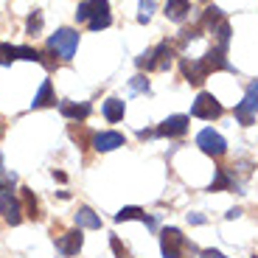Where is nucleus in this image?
I'll return each mask as SVG.
<instances>
[{
  "label": "nucleus",
  "instance_id": "b1692460",
  "mask_svg": "<svg viewBox=\"0 0 258 258\" xmlns=\"http://www.w3.org/2000/svg\"><path fill=\"white\" fill-rule=\"evenodd\" d=\"M17 59H28V62H42V53L34 51V48L20 45V48H17Z\"/></svg>",
  "mask_w": 258,
  "mask_h": 258
},
{
  "label": "nucleus",
  "instance_id": "412c9836",
  "mask_svg": "<svg viewBox=\"0 0 258 258\" xmlns=\"http://www.w3.org/2000/svg\"><path fill=\"white\" fill-rule=\"evenodd\" d=\"M23 202H26V216H31V219H39V205H37V197H34V191L23 188Z\"/></svg>",
  "mask_w": 258,
  "mask_h": 258
},
{
  "label": "nucleus",
  "instance_id": "5701e85b",
  "mask_svg": "<svg viewBox=\"0 0 258 258\" xmlns=\"http://www.w3.org/2000/svg\"><path fill=\"white\" fill-rule=\"evenodd\" d=\"M225 188H233V180L227 177L225 168H219V171H216V180L211 182V191H225Z\"/></svg>",
  "mask_w": 258,
  "mask_h": 258
},
{
  "label": "nucleus",
  "instance_id": "0eeeda50",
  "mask_svg": "<svg viewBox=\"0 0 258 258\" xmlns=\"http://www.w3.org/2000/svg\"><path fill=\"white\" fill-rule=\"evenodd\" d=\"M191 115L194 118H205V121H213V118L222 115V104L216 101L211 93H200L197 101H194V107H191Z\"/></svg>",
  "mask_w": 258,
  "mask_h": 258
},
{
  "label": "nucleus",
  "instance_id": "393cba45",
  "mask_svg": "<svg viewBox=\"0 0 258 258\" xmlns=\"http://www.w3.org/2000/svg\"><path fill=\"white\" fill-rule=\"evenodd\" d=\"M152 14H155V0H141V14H138V20H141V23H149Z\"/></svg>",
  "mask_w": 258,
  "mask_h": 258
},
{
  "label": "nucleus",
  "instance_id": "6ab92c4d",
  "mask_svg": "<svg viewBox=\"0 0 258 258\" xmlns=\"http://www.w3.org/2000/svg\"><path fill=\"white\" fill-rule=\"evenodd\" d=\"M76 225H79V227H87V230H98V227H101V219H98L90 208H79Z\"/></svg>",
  "mask_w": 258,
  "mask_h": 258
},
{
  "label": "nucleus",
  "instance_id": "c756f323",
  "mask_svg": "<svg viewBox=\"0 0 258 258\" xmlns=\"http://www.w3.org/2000/svg\"><path fill=\"white\" fill-rule=\"evenodd\" d=\"M0 191H6V185H3V182H0Z\"/></svg>",
  "mask_w": 258,
  "mask_h": 258
},
{
  "label": "nucleus",
  "instance_id": "20e7f679",
  "mask_svg": "<svg viewBox=\"0 0 258 258\" xmlns=\"http://www.w3.org/2000/svg\"><path fill=\"white\" fill-rule=\"evenodd\" d=\"M255 112H258V82H252L244 93V101L236 104V121L250 126L255 121Z\"/></svg>",
  "mask_w": 258,
  "mask_h": 258
},
{
  "label": "nucleus",
  "instance_id": "39448f33",
  "mask_svg": "<svg viewBox=\"0 0 258 258\" xmlns=\"http://www.w3.org/2000/svg\"><path fill=\"white\" fill-rule=\"evenodd\" d=\"M160 250L163 258H182V250H185V239L177 227H166L160 233Z\"/></svg>",
  "mask_w": 258,
  "mask_h": 258
},
{
  "label": "nucleus",
  "instance_id": "c85d7f7f",
  "mask_svg": "<svg viewBox=\"0 0 258 258\" xmlns=\"http://www.w3.org/2000/svg\"><path fill=\"white\" fill-rule=\"evenodd\" d=\"M188 222H194V225H202V222H205V216H200V213H191V216H188Z\"/></svg>",
  "mask_w": 258,
  "mask_h": 258
},
{
  "label": "nucleus",
  "instance_id": "f8f14e48",
  "mask_svg": "<svg viewBox=\"0 0 258 258\" xmlns=\"http://www.w3.org/2000/svg\"><path fill=\"white\" fill-rule=\"evenodd\" d=\"M93 146H96V152H112V149L123 146V135L121 132H98L93 138Z\"/></svg>",
  "mask_w": 258,
  "mask_h": 258
},
{
  "label": "nucleus",
  "instance_id": "bb28decb",
  "mask_svg": "<svg viewBox=\"0 0 258 258\" xmlns=\"http://www.w3.org/2000/svg\"><path fill=\"white\" fill-rule=\"evenodd\" d=\"M129 87H132V93H149V82L143 76H135L129 82Z\"/></svg>",
  "mask_w": 258,
  "mask_h": 258
},
{
  "label": "nucleus",
  "instance_id": "9b49d317",
  "mask_svg": "<svg viewBox=\"0 0 258 258\" xmlns=\"http://www.w3.org/2000/svg\"><path fill=\"white\" fill-rule=\"evenodd\" d=\"M185 129H188V118H185V115H171V118H166V121L160 123L157 135L180 138V135H185Z\"/></svg>",
  "mask_w": 258,
  "mask_h": 258
},
{
  "label": "nucleus",
  "instance_id": "4be33fe9",
  "mask_svg": "<svg viewBox=\"0 0 258 258\" xmlns=\"http://www.w3.org/2000/svg\"><path fill=\"white\" fill-rule=\"evenodd\" d=\"M17 48L20 45H12V42H0V64H12L17 59Z\"/></svg>",
  "mask_w": 258,
  "mask_h": 258
},
{
  "label": "nucleus",
  "instance_id": "4468645a",
  "mask_svg": "<svg viewBox=\"0 0 258 258\" xmlns=\"http://www.w3.org/2000/svg\"><path fill=\"white\" fill-rule=\"evenodd\" d=\"M59 112L64 118H73V121H84L90 115V104H73V101H62L59 104Z\"/></svg>",
  "mask_w": 258,
  "mask_h": 258
},
{
  "label": "nucleus",
  "instance_id": "dca6fc26",
  "mask_svg": "<svg viewBox=\"0 0 258 258\" xmlns=\"http://www.w3.org/2000/svg\"><path fill=\"white\" fill-rule=\"evenodd\" d=\"M180 64H182V73H185V79H188L191 84H202V82H205V76H208V73L202 71V64H200V62H191V59H182Z\"/></svg>",
  "mask_w": 258,
  "mask_h": 258
},
{
  "label": "nucleus",
  "instance_id": "1a4fd4ad",
  "mask_svg": "<svg viewBox=\"0 0 258 258\" xmlns=\"http://www.w3.org/2000/svg\"><path fill=\"white\" fill-rule=\"evenodd\" d=\"M82 244H84L82 227H76V230H68L64 236H59V241H56V250L62 252V255H76V252L82 250Z\"/></svg>",
  "mask_w": 258,
  "mask_h": 258
},
{
  "label": "nucleus",
  "instance_id": "6e6552de",
  "mask_svg": "<svg viewBox=\"0 0 258 258\" xmlns=\"http://www.w3.org/2000/svg\"><path fill=\"white\" fill-rule=\"evenodd\" d=\"M0 216H3L9 225H20V222H23V208H20V202L14 200L12 191L0 194Z\"/></svg>",
  "mask_w": 258,
  "mask_h": 258
},
{
  "label": "nucleus",
  "instance_id": "aec40b11",
  "mask_svg": "<svg viewBox=\"0 0 258 258\" xmlns=\"http://www.w3.org/2000/svg\"><path fill=\"white\" fill-rule=\"evenodd\" d=\"M26 34H28V37H39V34H42V12H37V9H34V12L28 14Z\"/></svg>",
  "mask_w": 258,
  "mask_h": 258
},
{
  "label": "nucleus",
  "instance_id": "2eb2a0df",
  "mask_svg": "<svg viewBox=\"0 0 258 258\" xmlns=\"http://www.w3.org/2000/svg\"><path fill=\"white\" fill-rule=\"evenodd\" d=\"M53 101H56V98H53V84H51V79H45V82L39 84V93L34 96L31 107L34 110H42V107H51Z\"/></svg>",
  "mask_w": 258,
  "mask_h": 258
},
{
  "label": "nucleus",
  "instance_id": "7c9ffc66",
  "mask_svg": "<svg viewBox=\"0 0 258 258\" xmlns=\"http://www.w3.org/2000/svg\"><path fill=\"white\" fill-rule=\"evenodd\" d=\"M255 258H258V255H255Z\"/></svg>",
  "mask_w": 258,
  "mask_h": 258
},
{
  "label": "nucleus",
  "instance_id": "423d86ee",
  "mask_svg": "<svg viewBox=\"0 0 258 258\" xmlns=\"http://www.w3.org/2000/svg\"><path fill=\"white\" fill-rule=\"evenodd\" d=\"M197 146H200L205 155H211V157H222L227 152L225 138H222L219 132H213V129H202L200 135H197Z\"/></svg>",
  "mask_w": 258,
  "mask_h": 258
},
{
  "label": "nucleus",
  "instance_id": "cd10ccee",
  "mask_svg": "<svg viewBox=\"0 0 258 258\" xmlns=\"http://www.w3.org/2000/svg\"><path fill=\"white\" fill-rule=\"evenodd\" d=\"M200 255H202V258H227L225 252H219V250H202Z\"/></svg>",
  "mask_w": 258,
  "mask_h": 258
},
{
  "label": "nucleus",
  "instance_id": "9d476101",
  "mask_svg": "<svg viewBox=\"0 0 258 258\" xmlns=\"http://www.w3.org/2000/svg\"><path fill=\"white\" fill-rule=\"evenodd\" d=\"M200 64H202V71L205 73H211V71H230V64H227L222 48H211V51L200 59Z\"/></svg>",
  "mask_w": 258,
  "mask_h": 258
},
{
  "label": "nucleus",
  "instance_id": "f3484780",
  "mask_svg": "<svg viewBox=\"0 0 258 258\" xmlns=\"http://www.w3.org/2000/svg\"><path fill=\"white\" fill-rule=\"evenodd\" d=\"M104 118L110 123H118L123 118V101L121 98H107L104 101Z\"/></svg>",
  "mask_w": 258,
  "mask_h": 258
},
{
  "label": "nucleus",
  "instance_id": "f257e3e1",
  "mask_svg": "<svg viewBox=\"0 0 258 258\" xmlns=\"http://www.w3.org/2000/svg\"><path fill=\"white\" fill-rule=\"evenodd\" d=\"M76 20L79 23H87L90 31H101L112 23L110 17V3L107 0H82L76 9Z\"/></svg>",
  "mask_w": 258,
  "mask_h": 258
},
{
  "label": "nucleus",
  "instance_id": "a878e982",
  "mask_svg": "<svg viewBox=\"0 0 258 258\" xmlns=\"http://www.w3.org/2000/svg\"><path fill=\"white\" fill-rule=\"evenodd\" d=\"M110 247H112V252H115V258H132V252L121 244V239H118V236H112V239H110Z\"/></svg>",
  "mask_w": 258,
  "mask_h": 258
},
{
  "label": "nucleus",
  "instance_id": "f03ea898",
  "mask_svg": "<svg viewBox=\"0 0 258 258\" xmlns=\"http://www.w3.org/2000/svg\"><path fill=\"white\" fill-rule=\"evenodd\" d=\"M48 48L62 59H73V53H76V48H79V31H73V28H59V31L48 39Z\"/></svg>",
  "mask_w": 258,
  "mask_h": 258
},
{
  "label": "nucleus",
  "instance_id": "ddd939ff",
  "mask_svg": "<svg viewBox=\"0 0 258 258\" xmlns=\"http://www.w3.org/2000/svg\"><path fill=\"white\" fill-rule=\"evenodd\" d=\"M191 12V3L188 0H166V17L174 20V23H182Z\"/></svg>",
  "mask_w": 258,
  "mask_h": 258
},
{
  "label": "nucleus",
  "instance_id": "7ed1b4c3",
  "mask_svg": "<svg viewBox=\"0 0 258 258\" xmlns=\"http://www.w3.org/2000/svg\"><path fill=\"white\" fill-rule=\"evenodd\" d=\"M171 53H174V48L168 45V42H160V45H155L152 51H146L138 59V68H146V71H166L168 64H171Z\"/></svg>",
  "mask_w": 258,
  "mask_h": 258
},
{
  "label": "nucleus",
  "instance_id": "a211bd4d",
  "mask_svg": "<svg viewBox=\"0 0 258 258\" xmlns=\"http://www.w3.org/2000/svg\"><path fill=\"white\" fill-rule=\"evenodd\" d=\"M129 219H141V222H146L149 227H155V219H149L141 208H121V211L115 213V222H129Z\"/></svg>",
  "mask_w": 258,
  "mask_h": 258
}]
</instances>
